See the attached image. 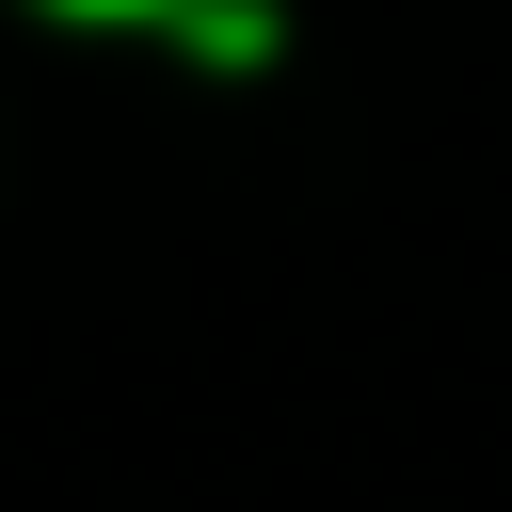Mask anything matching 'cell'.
Instances as JSON below:
<instances>
[{
    "label": "cell",
    "mask_w": 512,
    "mask_h": 512,
    "mask_svg": "<svg viewBox=\"0 0 512 512\" xmlns=\"http://www.w3.org/2000/svg\"><path fill=\"white\" fill-rule=\"evenodd\" d=\"M176 32H192L208 64H272V16H256V0H176Z\"/></svg>",
    "instance_id": "1"
},
{
    "label": "cell",
    "mask_w": 512,
    "mask_h": 512,
    "mask_svg": "<svg viewBox=\"0 0 512 512\" xmlns=\"http://www.w3.org/2000/svg\"><path fill=\"white\" fill-rule=\"evenodd\" d=\"M48 16H176V0H48Z\"/></svg>",
    "instance_id": "2"
}]
</instances>
